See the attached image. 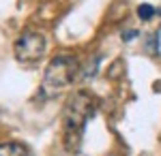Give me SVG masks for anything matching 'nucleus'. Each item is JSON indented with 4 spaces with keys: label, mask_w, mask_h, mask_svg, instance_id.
Segmentation results:
<instances>
[{
    "label": "nucleus",
    "mask_w": 161,
    "mask_h": 156,
    "mask_svg": "<svg viewBox=\"0 0 161 156\" xmlns=\"http://www.w3.org/2000/svg\"><path fill=\"white\" fill-rule=\"evenodd\" d=\"M80 75V64L73 56H58L47 64L43 84H41V94L43 96H56L58 92L67 90Z\"/></svg>",
    "instance_id": "2"
},
{
    "label": "nucleus",
    "mask_w": 161,
    "mask_h": 156,
    "mask_svg": "<svg viewBox=\"0 0 161 156\" xmlns=\"http://www.w3.org/2000/svg\"><path fill=\"white\" fill-rule=\"evenodd\" d=\"M45 54V39L39 32H24L15 41V58L19 62H37Z\"/></svg>",
    "instance_id": "3"
},
{
    "label": "nucleus",
    "mask_w": 161,
    "mask_h": 156,
    "mask_svg": "<svg viewBox=\"0 0 161 156\" xmlns=\"http://www.w3.org/2000/svg\"><path fill=\"white\" fill-rule=\"evenodd\" d=\"M136 36H137V30H127V32H123V41H131Z\"/></svg>",
    "instance_id": "6"
},
{
    "label": "nucleus",
    "mask_w": 161,
    "mask_h": 156,
    "mask_svg": "<svg viewBox=\"0 0 161 156\" xmlns=\"http://www.w3.org/2000/svg\"><path fill=\"white\" fill-rule=\"evenodd\" d=\"M95 109H97V101L88 92H77V94H73L69 98V103L64 107V116H62L67 150H77V145L82 141L84 126L92 118Z\"/></svg>",
    "instance_id": "1"
},
{
    "label": "nucleus",
    "mask_w": 161,
    "mask_h": 156,
    "mask_svg": "<svg viewBox=\"0 0 161 156\" xmlns=\"http://www.w3.org/2000/svg\"><path fill=\"white\" fill-rule=\"evenodd\" d=\"M155 13H157V9H155V7H150V4H140V7H137V17H140V19H144V22L150 19Z\"/></svg>",
    "instance_id": "5"
},
{
    "label": "nucleus",
    "mask_w": 161,
    "mask_h": 156,
    "mask_svg": "<svg viewBox=\"0 0 161 156\" xmlns=\"http://www.w3.org/2000/svg\"><path fill=\"white\" fill-rule=\"evenodd\" d=\"M0 156H30V152L22 143H0Z\"/></svg>",
    "instance_id": "4"
}]
</instances>
